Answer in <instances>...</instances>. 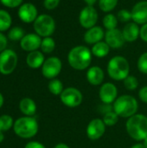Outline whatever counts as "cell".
Masks as SVG:
<instances>
[{
  "label": "cell",
  "mask_w": 147,
  "mask_h": 148,
  "mask_svg": "<svg viewBox=\"0 0 147 148\" xmlns=\"http://www.w3.org/2000/svg\"><path fill=\"white\" fill-rule=\"evenodd\" d=\"M62 61L55 56H52L45 60L42 66V75L47 79H55L62 71Z\"/></svg>",
  "instance_id": "cell-9"
},
{
  "label": "cell",
  "mask_w": 147,
  "mask_h": 148,
  "mask_svg": "<svg viewBox=\"0 0 147 148\" xmlns=\"http://www.w3.org/2000/svg\"><path fill=\"white\" fill-rule=\"evenodd\" d=\"M98 20V13L93 6H86L83 8L79 16L81 25L85 29L94 27Z\"/></svg>",
  "instance_id": "cell-11"
},
{
  "label": "cell",
  "mask_w": 147,
  "mask_h": 148,
  "mask_svg": "<svg viewBox=\"0 0 147 148\" xmlns=\"http://www.w3.org/2000/svg\"><path fill=\"white\" fill-rule=\"evenodd\" d=\"M60 3V0H44L43 5L47 10H54Z\"/></svg>",
  "instance_id": "cell-35"
},
{
  "label": "cell",
  "mask_w": 147,
  "mask_h": 148,
  "mask_svg": "<svg viewBox=\"0 0 147 148\" xmlns=\"http://www.w3.org/2000/svg\"><path fill=\"white\" fill-rule=\"evenodd\" d=\"M110 49L111 48L108 46V44L106 42L101 41V42L94 44L91 51L94 56H96L98 58H103L109 54Z\"/></svg>",
  "instance_id": "cell-22"
},
{
  "label": "cell",
  "mask_w": 147,
  "mask_h": 148,
  "mask_svg": "<svg viewBox=\"0 0 147 148\" xmlns=\"http://www.w3.org/2000/svg\"><path fill=\"white\" fill-rule=\"evenodd\" d=\"M34 29L40 36H50L55 29V20L49 15H40L34 22Z\"/></svg>",
  "instance_id": "cell-6"
},
{
  "label": "cell",
  "mask_w": 147,
  "mask_h": 148,
  "mask_svg": "<svg viewBox=\"0 0 147 148\" xmlns=\"http://www.w3.org/2000/svg\"><path fill=\"white\" fill-rule=\"evenodd\" d=\"M140 29L136 23H128L123 29L122 34L126 42H132L136 41L139 36Z\"/></svg>",
  "instance_id": "cell-19"
},
{
  "label": "cell",
  "mask_w": 147,
  "mask_h": 148,
  "mask_svg": "<svg viewBox=\"0 0 147 148\" xmlns=\"http://www.w3.org/2000/svg\"><path fill=\"white\" fill-rule=\"evenodd\" d=\"M138 69L142 73L147 75V52L143 53L138 60Z\"/></svg>",
  "instance_id": "cell-32"
},
{
  "label": "cell",
  "mask_w": 147,
  "mask_h": 148,
  "mask_svg": "<svg viewBox=\"0 0 147 148\" xmlns=\"http://www.w3.org/2000/svg\"><path fill=\"white\" fill-rule=\"evenodd\" d=\"M113 111L121 118H130L137 114L139 103L135 97L124 95L119 96L113 104Z\"/></svg>",
  "instance_id": "cell-3"
},
{
  "label": "cell",
  "mask_w": 147,
  "mask_h": 148,
  "mask_svg": "<svg viewBox=\"0 0 147 148\" xmlns=\"http://www.w3.org/2000/svg\"><path fill=\"white\" fill-rule=\"evenodd\" d=\"M131 148H146V147L144 146L143 143H137V144H134L133 146H132Z\"/></svg>",
  "instance_id": "cell-42"
},
{
  "label": "cell",
  "mask_w": 147,
  "mask_h": 148,
  "mask_svg": "<svg viewBox=\"0 0 147 148\" xmlns=\"http://www.w3.org/2000/svg\"><path fill=\"white\" fill-rule=\"evenodd\" d=\"M139 98L142 102L147 104V86H144L139 89Z\"/></svg>",
  "instance_id": "cell-36"
},
{
  "label": "cell",
  "mask_w": 147,
  "mask_h": 148,
  "mask_svg": "<svg viewBox=\"0 0 147 148\" xmlns=\"http://www.w3.org/2000/svg\"><path fill=\"white\" fill-rule=\"evenodd\" d=\"M60 100L63 105L68 108H74L79 107L83 101V95L81 92L73 87L64 88L60 95Z\"/></svg>",
  "instance_id": "cell-8"
},
{
  "label": "cell",
  "mask_w": 147,
  "mask_h": 148,
  "mask_svg": "<svg viewBox=\"0 0 147 148\" xmlns=\"http://www.w3.org/2000/svg\"><path fill=\"white\" fill-rule=\"evenodd\" d=\"M105 36L104 30L100 26H94L87 30L84 35V40L88 44H95L101 42Z\"/></svg>",
  "instance_id": "cell-18"
},
{
  "label": "cell",
  "mask_w": 147,
  "mask_h": 148,
  "mask_svg": "<svg viewBox=\"0 0 147 148\" xmlns=\"http://www.w3.org/2000/svg\"><path fill=\"white\" fill-rule=\"evenodd\" d=\"M24 148H46L44 147V145H42L40 142L37 141H30L29 143L26 144Z\"/></svg>",
  "instance_id": "cell-38"
},
{
  "label": "cell",
  "mask_w": 147,
  "mask_h": 148,
  "mask_svg": "<svg viewBox=\"0 0 147 148\" xmlns=\"http://www.w3.org/2000/svg\"><path fill=\"white\" fill-rule=\"evenodd\" d=\"M104 71L98 66H93L87 72V80L93 86L101 85L104 81Z\"/></svg>",
  "instance_id": "cell-17"
},
{
  "label": "cell",
  "mask_w": 147,
  "mask_h": 148,
  "mask_svg": "<svg viewBox=\"0 0 147 148\" xmlns=\"http://www.w3.org/2000/svg\"><path fill=\"white\" fill-rule=\"evenodd\" d=\"M92 51L82 45L74 47L68 55V64L76 70L88 69L92 62Z\"/></svg>",
  "instance_id": "cell-1"
},
{
  "label": "cell",
  "mask_w": 147,
  "mask_h": 148,
  "mask_svg": "<svg viewBox=\"0 0 147 148\" xmlns=\"http://www.w3.org/2000/svg\"><path fill=\"white\" fill-rule=\"evenodd\" d=\"M38 123L36 120L31 116H24L17 119L13 129L15 134L23 139H30L34 137L38 132Z\"/></svg>",
  "instance_id": "cell-5"
},
{
  "label": "cell",
  "mask_w": 147,
  "mask_h": 148,
  "mask_svg": "<svg viewBox=\"0 0 147 148\" xmlns=\"http://www.w3.org/2000/svg\"><path fill=\"white\" fill-rule=\"evenodd\" d=\"M13 125V119L11 116L8 114H4L0 116V131L5 132L10 129Z\"/></svg>",
  "instance_id": "cell-30"
},
{
  "label": "cell",
  "mask_w": 147,
  "mask_h": 148,
  "mask_svg": "<svg viewBox=\"0 0 147 148\" xmlns=\"http://www.w3.org/2000/svg\"><path fill=\"white\" fill-rule=\"evenodd\" d=\"M102 23H103L104 27L107 30L114 29H116L117 24H118V18L113 14H107L103 17Z\"/></svg>",
  "instance_id": "cell-26"
},
{
  "label": "cell",
  "mask_w": 147,
  "mask_h": 148,
  "mask_svg": "<svg viewBox=\"0 0 147 148\" xmlns=\"http://www.w3.org/2000/svg\"><path fill=\"white\" fill-rule=\"evenodd\" d=\"M0 2L8 8H16L21 5L23 0H0Z\"/></svg>",
  "instance_id": "cell-34"
},
{
  "label": "cell",
  "mask_w": 147,
  "mask_h": 148,
  "mask_svg": "<svg viewBox=\"0 0 147 148\" xmlns=\"http://www.w3.org/2000/svg\"><path fill=\"white\" fill-rule=\"evenodd\" d=\"M49 90V92L54 95H61V94L62 93V91L64 90L63 88V83L58 80V79H52L48 85Z\"/></svg>",
  "instance_id": "cell-24"
},
{
  "label": "cell",
  "mask_w": 147,
  "mask_h": 148,
  "mask_svg": "<svg viewBox=\"0 0 147 148\" xmlns=\"http://www.w3.org/2000/svg\"><path fill=\"white\" fill-rule=\"evenodd\" d=\"M106 125L102 119H93L87 127V136L91 140H97L101 139L106 132Z\"/></svg>",
  "instance_id": "cell-10"
},
{
  "label": "cell",
  "mask_w": 147,
  "mask_h": 148,
  "mask_svg": "<svg viewBox=\"0 0 147 148\" xmlns=\"http://www.w3.org/2000/svg\"><path fill=\"white\" fill-rule=\"evenodd\" d=\"M83 1L88 4V6H93L97 2V0H83Z\"/></svg>",
  "instance_id": "cell-40"
},
{
  "label": "cell",
  "mask_w": 147,
  "mask_h": 148,
  "mask_svg": "<svg viewBox=\"0 0 147 148\" xmlns=\"http://www.w3.org/2000/svg\"><path fill=\"white\" fill-rule=\"evenodd\" d=\"M17 55L12 50L6 49L0 53V73L3 75L11 74L17 65Z\"/></svg>",
  "instance_id": "cell-7"
},
{
  "label": "cell",
  "mask_w": 147,
  "mask_h": 148,
  "mask_svg": "<svg viewBox=\"0 0 147 148\" xmlns=\"http://www.w3.org/2000/svg\"><path fill=\"white\" fill-rule=\"evenodd\" d=\"M118 3V0H99V7L104 12L113 10Z\"/></svg>",
  "instance_id": "cell-29"
},
{
  "label": "cell",
  "mask_w": 147,
  "mask_h": 148,
  "mask_svg": "<svg viewBox=\"0 0 147 148\" xmlns=\"http://www.w3.org/2000/svg\"><path fill=\"white\" fill-rule=\"evenodd\" d=\"M105 39L108 46L114 49L121 48L126 42L122 31H120L118 29L107 30L105 34Z\"/></svg>",
  "instance_id": "cell-14"
},
{
  "label": "cell",
  "mask_w": 147,
  "mask_h": 148,
  "mask_svg": "<svg viewBox=\"0 0 147 148\" xmlns=\"http://www.w3.org/2000/svg\"><path fill=\"white\" fill-rule=\"evenodd\" d=\"M19 108L21 112L26 116H32L36 112V102L30 98H23L19 103Z\"/></svg>",
  "instance_id": "cell-21"
},
{
  "label": "cell",
  "mask_w": 147,
  "mask_h": 148,
  "mask_svg": "<svg viewBox=\"0 0 147 148\" xmlns=\"http://www.w3.org/2000/svg\"><path fill=\"white\" fill-rule=\"evenodd\" d=\"M102 121L107 127H113L118 123L119 115L114 111H111V112H108L103 115Z\"/></svg>",
  "instance_id": "cell-27"
},
{
  "label": "cell",
  "mask_w": 147,
  "mask_h": 148,
  "mask_svg": "<svg viewBox=\"0 0 147 148\" xmlns=\"http://www.w3.org/2000/svg\"><path fill=\"white\" fill-rule=\"evenodd\" d=\"M54 148H70L68 145H66V144H64V143H59V144H57L55 147Z\"/></svg>",
  "instance_id": "cell-41"
},
{
  "label": "cell",
  "mask_w": 147,
  "mask_h": 148,
  "mask_svg": "<svg viewBox=\"0 0 147 148\" xmlns=\"http://www.w3.org/2000/svg\"><path fill=\"white\" fill-rule=\"evenodd\" d=\"M40 48L43 53L49 54V53L54 51V49L55 48V42L54 39L50 36L44 37L42 40V43H41Z\"/></svg>",
  "instance_id": "cell-25"
},
{
  "label": "cell",
  "mask_w": 147,
  "mask_h": 148,
  "mask_svg": "<svg viewBox=\"0 0 147 148\" xmlns=\"http://www.w3.org/2000/svg\"><path fill=\"white\" fill-rule=\"evenodd\" d=\"M44 60V56L41 51L35 50L29 52L26 58V62L28 66L31 69H38L42 66Z\"/></svg>",
  "instance_id": "cell-20"
},
{
  "label": "cell",
  "mask_w": 147,
  "mask_h": 148,
  "mask_svg": "<svg viewBox=\"0 0 147 148\" xmlns=\"http://www.w3.org/2000/svg\"><path fill=\"white\" fill-rule=\"evenodd\" d=\"M41 43H42V39L40 36H38L37 34H33V33L25 35L23 37V39L20 41L21 48L23 50L29 51V52L37 50L41 47Z\"/></svg>",
  "instance_id": "cell-15"
},
{
  "label": "cell",
  "mask_w": 147,
  "mask_h": 148,
  "mask_svg": "<svg viewBox=\"0 0 147 148\" xmlns=\"http://www.w3.org/2000/svg\"><path fill=\"white\" fill-rule=\"evenodd\" d=\"M7 44H8V41L6 36L2 32H0V53L3 52L4 49H6Z\"/></svg>",
  "instance_id": "cell-37"
},
{
  "label": "cell",
  "mask_w": 147,
  "mask_h": 148,
  "mask_svg": "<svg viewBox=\"0 0 147 148\" xmlns=\"http://www.w3.org/2000/svg\"><path fill=\"white\" fill-rule=\"evenodd\" d=\"M99 97L104 104L113 103L118 98L117 87L112 82L103 83L99 91Z\"/></svg>",
  "instance_id": "cell-12"
},
{
  "label": "cell",
  "mask_w": 147,
  "mask_h": 148,
  "mask_svg": "<svg viewBox=\"0 0 147 148\" xmlns=\"http://www.w3.org/2000/svg\"><path fill=\"white\" fill-rule=\"evenodd\" d=\"M3 140H4V135H3V132L0 131V143H1Z\"/></svg>",
  "instance_id": "cell-44"
},
{
  "label": "cell",
  "mask_w": 147,
  "mask_h": 148,
  "mask_svg": "<svg viewBox=\"0 0 147 148\" xmlns=\"http://www.w3.org/2000/svg\"><path fill=\"white\" fill-rule=\"evenodd\" d=\"M117 18L118 20H120V22L123 23H128L132 18V11H129L127 10H120L118 12L117 15Z\"/></svg>",
  "instance_id": "cell-33"
},
{
  "label": "cell",
  "mask_w": 147,
  "mask_h": 148,
  "mask_svg": "<svg viewBox=\"0 0 147 148\" xmlns=\"http://www.w3.org/2000/svg\"><path fill=\"white\" fill-rule=\"evenodd\" d=\"M12 23V18L10 13L4 10H0V32L6 31Z\"/></svg>",
  "instance_id": "cell-23"
},
{
  "label": "cell",
  "mask_w": 147,
  "mask_h": 148,
  "mask_svg": "<svg viewBox=\"0 0 147 148\" xmlns=\"http://www.w3.org/2000/svg\"><path fill=\"white\" fill-rule=\"evenodd\" d=\"M3 97L1 95V93H0V108L3 106Z\"/></svg>",
  "instance_id": "cell-43"
},
{
  "label": "cell",
  "mask_w": 147,
  "mask_h": 148,
  "mask_svg": "<svg viewBox=\"0 0 147 148\" xmlns=\"http://www.w3.org/2000/svg\"><path fill=\"white\" fill-rule=\"evenodd\" d=\"M130 72L128 61L120 56H116L110 59L107 64L108 75L114 81H124Z\"/></svg>",
  "instance_id": "cell-4"
},
{
  "label": "cell",
  "mask_w": 147,
  "mask_h": 148,
  "mask_svg": "<svg viewBox=\"0 0 147 148\" xmlns=\"http://www.w3.org/2000/svg\"><path fill=\"white\" fill-rule=\"evenodd\" d=\"M18 16L25 23H30L35 22L37 18V9L36 7L30 3H26L22 4L18 9Z\"/></svg>",
  "instance_id": "cell-13"
},
{
  "label": "cell",
  "mask_w": 147,
  "mask_h": 148,
  "mask_svg": "<svg viewBox=\"0 0 147 148\" xmlns=\"http://www.w3.org/2000/svg\"><path fill=\"white\" fill-rule=\"evenodd\" d=\"M124 86L127 90H130V91L135 90L139 87V80L137 79L136 76L128 75L124 80Z\"/></svg>",
  "instance_id": "cell-31"
},
{
  "label": "cell",
  "mask_w": 147,
  "mask_h": 148,
  "mask_svg": "<svg viewBox=\"0 0 147 148\" xmlns=\"http://www.w3.org/2000/svg\"><path fill=\"white\" fill-rule=\"evenodd\" d=\"M139 36L141 37V39L147 42V23L144 24L141 28H140V33Z\"/></svg>",
  "instance_id": "cell-39"
},
{
  "label": "cell",
  "mask_w": 147,
  "mask_h": 148,
  "mask_svg": "<svg viewBox=\"0 0 147 148\" xmlns=\"http://www.w3.org/2000/svg\"><path fill=\"white\" fill-rule=\"evenodd\" d=\"M143 144H144V146L146 147V148H147V138L143 140Z\"/></svg>",
  "instance_id": "cell-45"
},
{
  "label": "cell",
  "mask_w": 147,
  "mask_h": 148,
  "mask_svg": "<svg viewBox=\"0 0 147 148\" xmlns=\"http://www.w3.org/2000/svg\"><path fill=\"white\" fill-rule=\"evenodd\" d=\"M132 18L137 24L147 23V1L137 3L132 10Z\"/></svg>",
  "instance_id": "cell-16"
},
{
  "label": "cell",
  "mask_w": 147,
  "mask_h": 148,
  "mask_svg": "<svg viewBox=\"0 0 147 148\" xmlns=\"http://www.w3.org/2000/svg\"><path fill=\"white\" fill-rule=\"evenodd\" d=\"M24 30L21 27H13L8 33L9 39L12 41H21L24 36Z\"/></svg>",
  "instance_id": "cell-28"
},
{
  "label": "cell",
  "mask_w": 147,
  "mask_h": 148,
  "mask_svg": "<svg viewBox=\"0 0 147 148\" xmlns=\"http://www.w3.org/2000/svg\"><path fill=\"white\" fill-rule=\"evenodd\" d=\"M126 129L133 140L143 141L147 138V116L136 114L128 118L126 123Z\"/></svg>",
  "instance_id": "cell-2"
}]
</instances>
